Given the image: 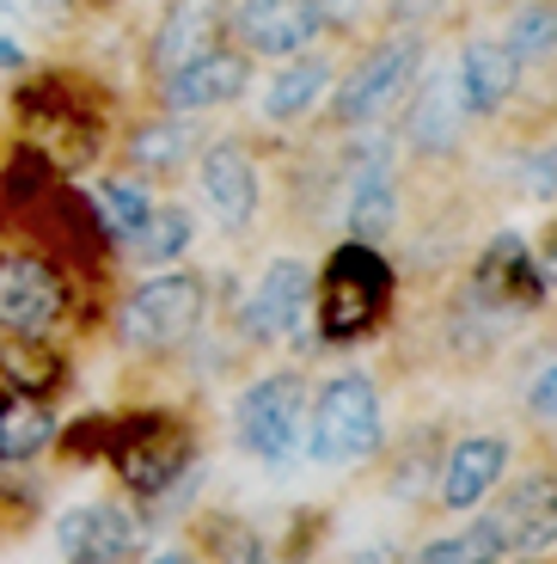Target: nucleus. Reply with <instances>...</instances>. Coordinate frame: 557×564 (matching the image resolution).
I'll use <instances>...</instances> for the list:
<instances>
[{"label":"nucleus","mask_w":557,"mask_h":564,"mask_svg":"<svg viewBox=\"0 0 557 564\" xmlns=\"http://www.w3.org/2000/svg\"><path fill=\"white\" fill-rule=\"evenodd\" d=\"M13 117H19V148L37 154L56 178H80L86 166L105 160L111 141V99L105 86L80 80L68 68H43L13 93Z\"/></svg>","instance_id":"nucleus-1"},{"label":"nucleus","mask_w":557,"mask_h":564,"mask_svg":"<svg viewBox=\"0 0 557 564\" xmlns=\"http://www.w3.org/2000/svg\"><path fill=\"white\" fill-rule=\"evenodd\" d=\"M98 460H111L117 485L129 497H172L203 460V442H196V423L178 417L166 405L148 411H123V417H98Z\"/></svg>","instance_id":"nucleus-2"},{"label":"nucleus","mask_w":557,"mask_h":564,"mask_svg":"<svg viewBox=\"0 0 557 564\" xmlns=\"http://www.w3.org/2000/svg\"><path fill=\"white\" fill-rule=\"evenodd\" d=\"M392 301H398V270L386 264L380 246L343 240L313 270V332L325 350L368 344L392 319Z\"/></svg>","instance_id":"nucleus-3"},{"label":"nucleus","mask_w":557,"mask_h":564,"mask_svg":"<svg viewBox=\"0 0 557 564\" xmlns=\"http://www.w3.org/2000/svg\"><path fill=\"white\" fill-rule=\"evenodd\" d=\"M209 276L203 270H154L141 276L111 313V338L129 356H172L209 319Z\"/></svg>","instance_id":"nucleus-4"},{"label":"nucleus","mask_w":557,"mask_h":564,"mask_svg":"<svg viewBox=\"0 0 557 564\" xmlns=\"http://www.w3.org/2000/svg\"><path fill=\"white\" fill-rule=\"evenodd\" d=\"M423 62H429V37L423 31H386L380 43H368L356 68L343 80H331L337 93L325 99L331 129H374L380 117H392L404 105V93L417 86Z\"/></svg>","instance_id":"nucleus-5"},{"label":"nucleus","mask_w":557,"mask_h":564,"mask_svg":"<svg viewBox=\"0 0 557 564\" xmlns=\"http://www.w3.org/2000/svg\"><path fill=\"white\" fill-rule=\"evenodd\" d=\"M301 448L319 466H356L386 448V405L368 375H331L313 393V411L301 423Z\"/></svg>","instance_id":"nucleus-6"},{"label":"nucleus","mask_w":557,"mask_h":564,"mask_svg":"<svg viewBox=\"0 0 557 564\" xmlns=\"http://www.w3.org/2000/svg\"><path fill=\"white\" fill-rule=\"evenodd\" d=\"M301 423H307V375H294V368L258 375L233 405L239 448L264 466H282L301 454Z\"/></svg>","instance_id":"nucleus-7"},{"label":"nucleus","mask_w":557,"mask_h":564,"mask_svg":"<svg viewBox=\"0 0 557 564\" xmlns=\"http://www.w3.org/2000/svg\"><path fill=\"white\" fill-rule=\"evenodd\" d=\"M551 301L539 276V258H533V240L521 234H490L484 252L466 270V307H478L484 319H521V313H539Z\"/></svg>","instance_id":"nucleus-8"},{"label":"nucleus","mask_w":557,"mask_h":564,"mask_svg":"<svg viewBox=\"0 0 557 564\" xmlns=\"http://www.w3.org/2000/svg\"><path fill=\"white\" fill-rule=\"evenodd\" d=\"M74 313V282L25 246H0V332L50 338Z\"/></svg>","instance_id":"nucleus-9"},{"label":"nucleus","mask_w":557,"mask_h":564,"mask_svg":"<svg viewBox=\"0 0 557 564\" xmlns=\"http://www.w3.org/2000/svg\"><path fill=\"white\" fill-rule=\"evenodd\" d=\"M331 31L325 0H227V37L239 56L294 62Z\"/></svg>","instance_id":"nucleus-10"},{"label":"nucleus","mask_w":557,"mask_h":564,"mask_svg":"<svg viewBox=\"0 0 557 564\" xmlns=\"http://www.w3.org/2000/svg\"><path fill=\"white\" fill-rule=\"evenodd\" d=\"M343 227L356 246H386L398 227V141L362 135L343 172Z\"/></svg>","instance_id":"nucleus-11"},{"label":"nucleus","mask_w":557,"mask_h":564,"mask_svg":"<svg viewBox=\"0 0 557 564\" xmlns=\"http://www.w3.org/2000/svg\"><path fill=\"white\" fill-rule=\"evenodd\" d=\"M307 301H313V264L307 258H270V264L258 270V282L245 289L239 313H233L239 344L264 350V344L294 338L301 319H307Z\"/></svg>","instance_id":"nucleus-12"},{"label":"nucleus","mask_w":557,"mask_h":564,"mask_svg":"<svg viewBox=\"0 0 557 564\" xmlns=\"http://www.w3.org/2000/svg\"><path fill=\"white\" fill-rule=\"evenodd\" d=\"M196 191H203V209L227 234H245L258 221V209H264V166H258V154L239 135L203 141V154H196Z\"/></svg>","instance_id":"nucleus-13"},{"label":"nucleus","mask_w":557,"mask_h":564,"mask_svg":"<svg viewBox=\"0 0 557 564\" xmlns=\"http://www.w3.org/2000/svg\"><path fill=\"white\" fill-rule=\"evenodd\" d=\"M251 93V56H239L233 43H215L209 56L184 62L178 74L154 80V99L160 111L172 117H203V111H227Z\"/></svg>","instance_id":"nucleus-14"},{"label":"nucleus","mask_w":557,"mask_h":564,"mask_svg":"<svg viewBox=\"0 0 557 564\" xmlns=\"http://www.w3.org/2000/svg\"><path fill=\"white\" fill-rule=\"evenodd\" d=\"M502 534V552L509 558H539V552L557 546V466H533L521 479H509L502 503L484 516Z\"/></svg>","instance_id":"nucleus-15"},{"label":"nucleus","mask_w":557,"mask_h":564,"mask_svg":"<svg viewBox=\"0 0 557 564\" xmlns=\"http://www.w3.org/2000/svg\"><path fill=\"white\" fill-rule=\"evenodd\" d=\"M466 123H472V117H466L460 93H454V74L435 68V74H417V86L404 93V123L392 141H398L411 160H447L460 148Z\"/></svg>","instance_id":"nucleus-16"},{"label":"nucleus","mask_w":557,"mask_h":564,"mask_svg":"<svg viewBox=\"0 0 557 564\" xmlns=\"http://www.w3.org/2000/svg\"><path fill=\"white\" fill-rule=\"evenodd\" d=\"M56 552L62 564H129L141 552V516L111 497L74 503L56 522Z\"/></svg>","instance_id":"nucleus-17"},{"label":"nucleus","mask_w":557,"mask_h":564,"mask_svg":"<svg viewBox=\"0 0 557 564\" xmlns=\"http://www.w3.org/2000/svg\"><path fill=\"white\" fill-rule=\"evenodd\" d=\"M509 460H515V448H509V436H496V430L460 436L441 454V466H435V503H441L447 516L478 509L502 479H509Z\"/></svg>","instance_id":"nucleus-18"},{"label":"nucleus","mask_w":557,"mask_h":564,"mask_svg":"<svg viewBox=\"0 0 557 564\" xmlns=\"http://www.w3.org/2000/svg\"><path fill=\"white\" fill-rule=\"evenodd\" d=\"M215 43H227V0H166L148 31V74L166 80L184 62L209 56Z\"/></svg>","instance_id":"nucleus-19"},{"label":"nucleus","mask_w":557,"mask_h":564,"mask_svg":"<svg viewBox=\"0 0 557 564\" xmlns=\"http://www.w3.org/2000/svg\"><path fill=\"white\" fill-rule=\"evenodd\" d=\"M447 74H454V93H460L466 117H502L509 105H515L521 93V62L509 56V43L490 37V31H478V37L460 43V56L447 62Z\"/></svg>","instance_id":"nucleus-20"},{"label":"nucleus","mask_w":557,"mask_h":564,"mask_svg":"<svg viewBox=\"0 0 557 564\" xmlns=\"http://www.w3.org/2000/svg\"><path fill=\"white\" fill-rule=\"evenodd\" d=\"M196 154H203V129L190 117L154 111V117H141V123L123 129V160L135 166V178H172Z\"/></svg>","instance_id":"nucleus-21"},{"label":"nucleus","mask_w":557,"mask_h":564,"mask_svg":"<svg viewBox=\"0 0 557 564\" xmlns=\"http://www.w3.org/2000/svg\"><path fill=\"white\" fill-rule=\"evenodd\" d=\"M337 68L325 50H307V56H294L288 68L276 74V80L264 86V99H258V111H264V123H301V117H313L325 105V93H331Z\"/></svg>","instance_id":"nucleus-22"},{"label":"nucleus","mask_w":557,"mask_h":564,"mask_svg":"<svg viewBox=\"0 0 557 564\" xmlns=\"http://www.w3.org/2000/svg\"><path fill=\"white\" fill-rule=\"evenodd\" d=\"M68 381V356L50 338H19V332H0V387L25 399H50Z\"/></svg>","instance_id":"nucleus-23"},{"label":"nucleus","mask_w":557,"mask_h":564,"mask_svg":"<svg viewBox=\"0 0 557 564\" xmlns=\"http://www.w3.org/2000/svg\"><path fill=\"white\" fill-rule=\"evenodd\" d=\"M62 436L50 399H25L0 387V466H25L37 454H50V442Z\"/></svg>","instance_id":"nucleus-24"},{"label":"nucleus","mask_w":557,"mask_h":564,"mask_svg":"<svg viewBox=\"0 0 557 564\" xmlns=\"http://www.w3.org/2000/svg\"><path fill=\"white\" fill-rule=\"evenodd\" d=\"M154 191H148V178H135V172H111V178H98L92 184V197H86V209H92V221H98V234L105 240H135L141 234V221L154 215Z\"/></svg>","instance_id":"nucleus-25"},{"label":"nucleus","mask_w":557,"mask_h":564,"mask_svg":"<svg viewBox=\"0 0 557 564\" xmlns=\"http://www.w3.org/2000/svg\"><path fill=\"white\" fill-rule=\"evenodd\" d=\"M196 246V215L184 203H154V215L141 221V234L129 240V252L148 270H178V258Z\"/></svg>","instance_id":"nucleus-26"},{"label":"nucleus","mask_w":557,"mask_h":564,"mask_svg":"<svg viewBox=\"0 0 557 564\" xmlns=\"http://www.w3.org/2000/svg\"><path fill=\"white\" fill-rule=\"evenodd\" d=\"M502 43H509V56L521 68L557 62V7L551 0H521L515 13H509V25H502Z\"/></svg>","instance_id":"nucleus-27"},{"label":"nucleus","mask_w":557,"mask_h":564,"mask_svg":"<svg viewBox=\"0 0 557 564\" xmlns=\"http://www.w3.org/2000/svg\"><path fill=\"white\" fill-rule=\"evenodd\" d=\"M417 564H509V552H502V534L478 516V522H466L460 534H441L429 540V546L417 552Z\"/></svg>","instance_id":"nucleus-28"},{"label":"nucleus","mask_w":557,"mask_h":564,"mask_svg":"<svg viewBox=\"0 0 557 564\" xmlns=\"http://www.w3.org/2000/svg\"><path fill=\"white\" fill-rule=\"evenodd\" d=\"M203 552H209V564H276V552H270V540L258 528L227 522V516H215L203 528Z\"/></svg>","instance_id":"nucleus-29"},{"label":"nucleus","mask_w":557,"mask_h":564,"mask_svg":"<svg viewBox=\"0 0 557 564\" xmlns=\"http://www.w3.org/2000/svg\"><path fill=\"white\" fill-rule=\"evenodd\" d=\"M521 191H527V197H557V135L539 141V148L521 160Z\"/></svg>","instance_id":"nucleus-30"},{"label":"nucleus","mask_w":557,"mask_h":564,"mask_svg":"<svg viewBox=\"0 0 557 564\" xmlns=\"http://www.w3.org/2000/svg\"><path fill=\"white\" fill-rule=\"evenodd\" d=\"M527 417L533 423H557V356L527 381Z\"/></svg>","instance_id":"nucleus-31"},{"label":"nucleus","mask_w":557,"mask_h":564,"mask_svg":"<svg viewBox=\"0 0 557 564\" xmlns=\"http://www.w3.org/2000/svg\"><path fill=\"white\" fill-rule=\"evenodd\" d=\"M13 19H25V25H62V19L74 13V0H0Z\"/></svg>","instance_id":"nucleus-32"},{"label":"nucleus","mask_w":557,"mask_h":564,"mask_svg":"<svg viewBox=\"0 0 557 564\" xmlns=\"http://www.w3.org/2000/svg\"><path fill=\"white\" fill-rule=\"evenodd\" d=\"M533 258H539L545 289H557V221H545V234H539V246H533Z\"/></svg>","instance_id":"nucleus-33"},{"label":"nucleus","mask_w":557,"mask_h":564,"mask_svg":"<svg viewBox=\"0 0 557 564\" xmlns=\"http://www.w3.org/2000/svg\"><path fill=\"white\" fill-rule=\"evenodd\" d=\"M441 0H392V19H398V31H417V19H429Z\"/></svg>","instance_id":"nucleus-34"},{"label":"nucleus","mask_w":557,"mask_h":564,"mask_svg":"<svg viewBox=\"0 0 557 564\" xmlns=\"http://www.w3.org/2000/svg\"><path fill=\"white\" fill-rule=\"evenodd\" d=\"M25 43L13 37V31H0V74H25Z\"/></svg>","instance_id":"nucleus-35"},{"label":"nucleus","mask_w":557,"mask_h":564,"mask_svg":"<svg viewBox=\"0 0 557 564\" xmlns=\"http://www.w3.org/2000/svg\"><path fill=\"white\" fill-rule=\"evenodd\" d=\"M349 564H398V552H392V546H362Z\"/></svg>","instance_id":"nucleus-36"},{"label":"nucleus","mask_w":557,"mask_h":564,"mask_svg":"<svg viewBox=\"0 0 557 564\" xmlns=\"http://www.w3.org/2000/svg\"><path fill=\"white\" fill-rule=\"evenodd\" d=\"M356 7H362V0H325V13H331V25H343V19L356 13Z\"/></svg>","instance_id":"nucleus-37"},{"label":"nucleus","mask_w":557,"mask_h":564,"mask_svg":"<svg viewBox=\"0 0 557 564\" xmlns=\"http://www.w3.org/2000/svg\"><path fill=\"white\" fill-rule=\"evenodd\" d=\"M148 564H196V558H190V552H184V546H166V552H154V558H148Z\"/></svg>","instance_id":"nucleus-38"},{"label":"nucleus","mask_w":557,"mask_h":564,"mask_svg":"<svg viewBox=\"0 0 557 564\" xmlns=\"http://www.w3.org/2000/svg\"><path fill=\"white\" fill-rule=\"evenodd\" d=\"M551 7H557V0H551Z\"/></svg>","instance_id":"nucleus-39"}]
</instances>
